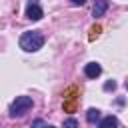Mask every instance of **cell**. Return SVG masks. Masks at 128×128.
I'll list each match as a JSON object with an SVG mask.
<instances>
[{"instance_id": "6", "label": "cell", "mask_w": 128, "mask_h": 128, "mask_svg": "<svg viewBox=\"0 0 128 128\" xmlns=\"http://www.w3.org/2000/svg\"><path fill=\"white\" fill-rule=\"evenodd\" d=\"M86 120H88L90 124H98V122H100V110H98V108H90V110L86 112Z\"/></svg>"}, {"instance_id": "7", "label": "cell", "mask_w": 128, "mask_h": 128, "mask_svg": "<svg viewBox=\"0 0 128 128\" xmlns=\"http://www.w3.org/2000/svg\"><path fill=\"white\" fill-rule=\"evenodd\" d=\"M76 104H78V98H76V96H66V100H64V110H66V112H74V110H76Z\"/></svg>"}, {"instance_id": "10", "label": "cell", "mask_w": 128, "mask_h": 128, "mask_svg": "<svg viewBox=\"0 0 128 128\" xmlns=\"http://www.w3.org/2000/svg\"><path fill=\"white\" fill-rule=\"evenodd\" d=\"M64 126H68V128H76V126H78V122H76L74 118H68V120L64 122Z\"/></svg>"}, {"instance_id": "14", "label": "cell", "mask_w": 128, "mask_h": 128, "mask_svg": "<svg viewBox=\"0 0 128 128\" xmlns=\"http://www.w3.org/2000/svg\"><path fill=\"white\" fill-rule=\"evenodd\" d=\"M126 90H128V80H126Z\"/></svg>"}, {"instance_id": "9", "label": "cell", "mask_w": 128, "mask_h": 128, "mask_svg": "<svg viewBox=\"0 0 128 128\" xmlns=\"http://www.w3.org/2000/svg\"><path fill=\"white\" fill-rule=\"evenodd\" d=\"M100 30H102V28H100L98 24H96V26H92V30H90V36H88V38H90V40H94V38L100 34Z\"/></svg>"}, {"instance_id": "1", "label": "cell", "mask_w": 128, "mask_h": 128, "mask_svg": "<svg viewBox=\"0 0 128 128\" xmlns=\"http://www.w3.org/2000/svg\"><path fill=\"white\" fill-rule=\"evenodd\" d=\"M20 48L26 50V52H36L44 46V36L38 32V30H30V32H24L20 36Z\"/></svg>"}, {"instance_id": "11", "label": "cell", "mask_w": 128, "mask_h": 128, "mask_svg": "<svg viewBox=\"0 0 128 128\" xmlns=\"http://www.w3.org/2000/svg\"><path fill=\"white\" fill-rule=\"evenodd\" d=\"M114 88H116V82H114V80H110V82L104 84V90H114Z\"/></svg>"}, {"instance_id": "4", "label": "cell", "mask_w": 128, "mask_h": 128, "mask_svg": "<svg viewBox=\"0 0 128 128\" xmlns=\"http://www.w3.org/2000/svg\"><path fill=\"white\" fill-rule=\"evenodd\" d=\"M100 72H102V66H100L98 62H90V64L84 66V74H86V78H98Z\"/></svg>"}, {"instance_id": "5", "label": "cell", "mask_w": 128, "mask_h": 128, "mask_svg": "<svg viewBox=\"0 0 128 128\" xmlns=\"http://www.w3.org/2000/svg\"><path fill=\"white\" fill-rule=\"evenodd\" d=\"M106 10H108V0H96L94 2V8H92V16L94 18H100V16H104Z\"/></svg>"}, {"instance_id": "13", "label": "cell", "mask_w": 128, "mask_h": 128, "mask_svg": "<svg viewBox=\"0 0 128 128\" xmlns=\"http://www.w3.org/2000/svg\"><path fill=\"white\" fill-rule=\"evenodd\" d=\"M72 4H76V6H82V4H86V0H70Z\"/></svg>"}, {"instance_id": "12", "label": "cell", "mask_w": 128, "mask_h": 128, "mask_svg": "<svg viewBox=\"0 0 128 128\" xmlns=\"http://www.w3.org/2000/svg\"><path fill=\"white\" fill-rule=\"evenodd\" d=\"M44 124H46L44 120H34V122H32V126H44Z\"/></svg>"}, {"instance_id": "2", "label": "cell", "mask_w": 128, "mask_h": 128, "mask_svg": "<svg viewBox=\"0 0 128 128\" xmlns=\"http://www.w3.org/2000/svg\"><path fill=\"white\" fill-rule=\"evenodd\" d=\"M32 98L30 96H18L12 104H10V116L12 118H20V116H24L30 108H32Z\"/></svg>"}, {"instance_id": "3", "label": "cell", "mask_w": 128, "mask_h": 128, "mask_svg": "<svg viewBox=\"0 0 128 128\" xmlns=\"http://www.w3.org/2000/svg\"><path fill=\"white\" fill-rule=\"evenodd\" d=\"M26 16L30 20H40L44 16V10L40 8L38 0H28V4H26Z\"/></svg>"}, {"instance_id": "8", "label": "cell", "mask_w": 128, "mask_h": 128, "mask_svg": "<svg viewBox=\"0 0 128 128\" xmlns=\"http://www.w3.org/2000/svg\"><path fill=\"white\" fill-rule=\"evenodd\" d=\"M98 126H100V128H110V126H118V118H116V116H106V118H102V120L98 122Z\"/></svg>"}]
</instances>
